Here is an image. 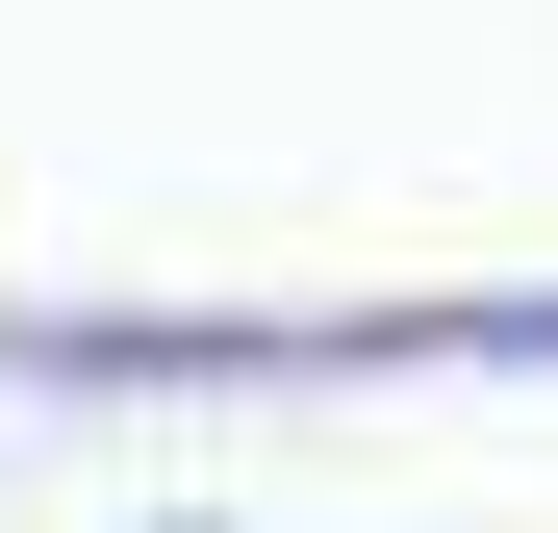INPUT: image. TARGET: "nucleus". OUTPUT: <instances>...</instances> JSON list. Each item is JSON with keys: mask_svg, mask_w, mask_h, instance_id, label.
<instances>
[{"mask_svg": "<svg viewBox=\"0 0 558 533\" xmlns=\"http://www.w3.org/2000/svg\"><path fill=\"white\" fill-rule=\"evenodd\" d=\"M381 355L558 381V280H508V305H330V330H26V381H381Z\"/></svg>", "mask_w": 558, "mask_h": 533, "instance_id": "nucleus-1", "label": "nucleus"}]
</instances>
